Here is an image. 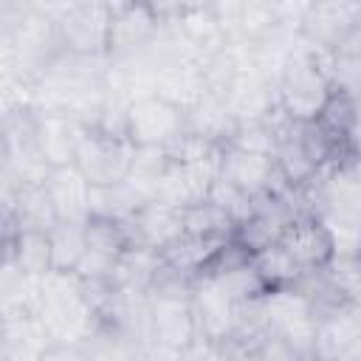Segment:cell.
Segmentation results:
<instances>
[{
	"label": "cell",
	"instance_id": "6da1fadb",
	"mask_svg": "<svg viewBox=\"0 0 361 361\" xmlns=\"http://www.w3.org/2000/svg\"><path fill=\"white\" fill-rule=\"evenodd\" d=\"M299 189L310 214L330 231L336 257L361 254V161L344 155Z\"/></svg>",
	"mask_w": 361,
	"mask_h": 361
},
{
	"label": "cell",
	"instance_id": "7a4b0ae2",
	"mask_svg": "<svg viewBox=\"0 0 361 361\" xmlns=\"http://www.w3.org/2000/svg\"><path fill=\"white\" fill-rule=\"evenodd\" d=\"M31 313L42 322L54 344H85L96 330V307L76 274L51 271L37 279Z\"/></svg>",
	"mask_w": 361,
	"mask_h": 361
},
{
	"label": "cell",
	"instance_id": "3957f363",
	"mask_svg": "<svg viewBox=\"0 0 361 361\" xmlns=\"http://www.w3.org/2000/svg\"><path fill=\"white\" fill-rule=\"evenodd\" d=\"M327 62L330 54L313 48L305 37L299 39L276 79V104L290 121H316L322 113L324 102L330 99Z\"/></svg>",
	"mask_w": 361,
	"mask_h": 361
},
{
	"label": "cell",
	"instance_id": "277c9868",
	"mask_svg": "<svg viewBox=\"0 0 361 361\" xmlns=\"http://www.w3.org/2000/svg\"><path fill=\"white\" fill-rule=\"evenodd\" d=\"M56 20L59 45L76 56H107L110 39V3H45Z\"/></svg>",
	"mask_w": 361,
	"mask_h": 361
},
{
	"label": "cell",
	"instance_id": "5b68a950",
	"mask_svg": "<svg viewBox=\"0 0 361 361\" xmlns=\"http://www.w3.org/2000/svg\"><path fill=\"white\" fill-rule=\"evenodd\" d=\"M220 180L234 186L248 200H259L265 195H282L293 189L279 172L274 155L248 152L240 147H223L220 152Z\"/></svg>",
	"mask_w": 361,
	"mask_h": 361
},
{
	"label": "cell",
	"instance_id": "8992f818",
	"mask_svg": "<svg viewBox=\"0 0 361 361\" xmlns=\"http://www.w3.org/2000/svg\"><path fill=\"white\" fill-rule=\"evenodd\" d=\"M186 133V113L161 96H144L130 104L127 138L133 147L169 149Z\"/></svg>",
	"mask_w": 361,
	"mask_h": 361
},
{
	"label": "cell",
	"instance_id": "52a82bcc",
	"mask_svg": "<svg viewBox=\"0 0 361 361\" xmlns=\"http://www.w3.org/2000/svg\"><path fill=\"white\" fill-rule=\"evenodd\" d=\"M262 313L268 333H276L288 338L302 355L313 350V336H316V313L305 293L296 288H282V290H268L262 296Z\"/></svg>",
	"mask_w": 361,
	"mask_h": 361
},
{
	"label": "cell",
	"instance_id": "ba28073f",
	"mask_svg": "<svg viewBox=\"0 0 361 361\" xmlns=\"http://www.w3.org/2000/svg\"><path fill=\"white\" fill-rule=\"evenodd\" d=\"M133 152H135V147L127 138H113L99 130H87V135L79 147L76 169L85 175V180L90 186H113L127 178Z\"/></svg>",
	"mask_w": 361,
	"mask_h": 361
},
{
	"label": "cell",
	"instance_id": "9c48e42d",
	"mask_svg": "<svg viewBox=\"0 0 361 361\" xmlns=\"http://www.w3.org/2000/svg\"><path fill=\"white\" fill-rule=\"evenodd\" d=\"M161 20L152 3H110L107 59H127L141 54L158 34Z\"/></svg>",
	"mask_w": 361,
	"mask_h": 361
},
{
	"label": "cell",
	"instance_id": "30bf717a",
	"mask_svg": "<svg viewBox=\"0 0 361 361\" xmlns=\"http://www.w3.org/2000/svg\"><path fill=\"white\" fill-rule=\"evenodd\" d=\"M358 25H361V3L324 0V3H307L299 34L313 48L333 56L336 48L347 39V34L355 31Z\"/></svg>",
	"mask_w": 361,
	"mask_h": 361
},
{
	"label": "cell",
	"instance_id": "8fae6325",
	"mask_svg": "<svg viewBox=\"0 0 361 361\" xmlns=\"http://www.w3.org/2000/svg\"><path fill=\"white\" fill-rule=\"evenodd\" d=\"M237 307L240 302L226 290L220 279L200 276L192 282V313L197 336L214 341H231L237 327Z\"/></svg>",
	"mask_w": 361,
	"mask_h": 361
},
{
	"label": "cell",
	"instance_id": "7c38bea8",
	"mask_svg": "<svg viewBox=\"0 0 361 361\" xmlns=\"http://www.w3.org/2000/svg\"><path fill=\"white\" fill-rule=\"evenodd\" d=\"M217 178H220V155L209 161H189V164L172 161L158 186L155 200L169 203L175 209H189L195 203H203L212 195Z\"/></svg>",
	"mask_w": 361,
	"mask_h": 361
},
{
	"label": "cell",
	"instance_id": "4fadbf2b",
	"mask_svg": "<svg viewBox=\"0 0 361 361\" xmlns=\"http://www.w3.org/2000/svg\"><path fill=\"white\" fill-rule=\"evenodd\" d=\"M90 127L62 113H37V144L51 169L76 166L79 147Z\"/></svg>",
	"mask_w": 361,
	"mask_h": 361
},
{
	"label": "cell",
	"instance_id": "5bb4252c",
	"mask_svg": "<svg viewBox=\"0 0 361 361\" xmlns=\"http://www.w3.org/2000/svg\"><path fill=\"white\" fill-rule=\"evenodd\" d=\"M288 257L302 268V274L310 271H324L336 259V243L330 231L316 220V217H299L288 226L282 243H279Z\"/></svg>",
	"mask_w": 361,
	"mask_h": 361
},
{
	"label": "cell",
	"instance_id": "9a60e30c",
	"mask_svg": "<svg viewBox=\"0 0 361 361\" xmlns=\"http://www.w3.org/2000/svg\"><path fill=\"white\" fill-rule=\"evenodd\" d=\"M361 344V307L344 305L316 322L313 350L319 361H341Z\"/></svg>",
	"mask_w": 361,
	"mask_h": 361
},
{
	"label": "cell",
	"instance_id": "2e32d148",
	"mask_svg": "<svg viewBox=\"0 0 361 361\" xmlns=\"http://www.w3.org/2000/svg\"><path fill=\"white\" fill-rule=\"evenodd\" d=\"M127 231H130L133 245H141V248H149V251L161 254L164 248H169L186 231L183 209H175V206L161 203V200H149L127 223Z\"/></svg>",
	"mask_w": 361,
	"mask_h": 361
},
{
	"label": "cell",
	"instance_id": "e0dca14e",
	"mask_svg": "<svg viewBox=\"0 0 361 361\" xmlns=\"http://www.w3.org/2000/svg\"><path fill=\"white\" fill-rule=\"evenodd\" d=\"M206 93V79H203V59L197 56H180L158 68L155 76V96L164 102L180 107L189 113Z\"/></svg>",
	"mask_w": 361,
	"mask_h": 361
},
{
	"label": "cell",
	"instance_id": "ac0fdd59",
	"mask_svg": "<svg viewBox=\"0 0 361 361\" xmlns=\"http://www.w3.org/2000/svg\"><path fill=\"white\" fill-rule=\"evenodd\" d=\"M51 336L31 310L3 313V358L0 361H39L51 350Z\"/></svg>",
	"mask_w": 361,
	"mask_h": 361
},
{
	"label": "cell",
	"instance_id": "d6986e66",
	"mask_svg": "<svg viewBox=\"0 0 361 361\" xmlns=\"http://www.w3.org/2000/svg\"><path fill=\"white\" fill-rule=\"evenodd\" d=\"M45 189L54 200L59 223H87L90 220V192L93 186L85 180V175L76 166H59L51 169Z\"/></svg>",
	"mask_w": 361,
	"mask_h": 361
},
{
	"label": "cell",
	"instance_id": "ffe728a7",
	"mask_svg": "<svg viewBox=\"0 0 361 361\" xmlns=\"http://www.w3.org/2000/svg\"><path fill=\"white\" fill-rule=\"evenodd\" d=\"M3 259L14 262L23 274L42 279L54 271V257H51V231H31L20 228L14 234L3 237Z\"/></svg>",
	"mask_w": 361,
	"mask_h": 361
},
{
	"label": "cell",
	"instance_id": "44dd1931",
	"mask_svg": "<svg viewBox=\"0 0 361 361\" xmlns=\"http://www.w3.org/2000/svg\"><path fill=\"white\" fill-rule=\"evenodd\" d=\"M186 130L217 147H226L237 130V118L231 116L228 102L223 96L203 93V99L186 113Z\"/></svg>",
	"mask_w": 361,
	"mask_h": 361
},
{
	"label": "cell",
	"instance_id": "7402d4cb",
	"mask_svg": "<svg viewBox=\"0 0 361 361\" xmlns=\"http://www.w3.org/2000/svg\"><path fill=\"white\" fill-rule=\"evenodd\" d=\"M220 245L223 243H212V240H203V237H195V234L183 231L169 248L161 251V262L166 268H172L175 274L195 282L206 271V265L212 262V257L217 254Z\"/></svg>",
	"mask_w": 361,
	"mask_h": 361
},
{
	"label": "cell",
	"instance_id": "603a6c76",
	"mask_svg": "<svg viewBox=\"0 0 361 361\" xmlns=\"http://www.w3.org/2000/svg\"><path fill=\"white\" fill-rule=\"evenodd\" d=\"M144 203H149V200H144L127 180L113 183V186H93V192H90V220L130 223Z\"/></svg>",
	"mask_w": 361,
	"mask_h": 361
},
{
	"label": "cell",
	"instance_id": "cb8c5ba5",
	"mask_svg": "<svg viewBox=\"0 0 361 361\" xmlns=\"http://www.w3.org/2000/svg\"><path fill=\"white\" fill-rule=\"evenodd\" d=\"M161 271V254L141 248V245H130L116 268H113V285L124 288V290H138V293H149L155 276Z\"/></svg>",
	"mask_w": 361,
	"mask_h": 361
},
{
	"label": "cell",
	"instance_id": "d4e9b609",
	"mask_svg": "<svg viewBox=\"0 0 361 361\" xmlns=\"http://www.w3.org/2000/svg\"><path fill=\"white\" fill-rule=\"evenodd\" d=\"M169 152L166 149H158V147H135L133 152V164H130V172H127V183L144 197V200H155L158 195V186L169 169Z\"/></svg>",
	"mask_w": 361,
	"mask_h": 361
},
{
	"label": "cell",
	"instance_id": "484cf974",
	"mask_svg": "<svg viewBox=\"0 0 361 361\" xmlns=\"http://www.w3.org/2000/svg\"><path fill=\"white\" fill-rule=\"evenodd\" d=\"M183 226H186L189 234L212 240V243H228L237 231V223L209 197L203 203H195V206L183 209Z\"/></svg>",
	"mask_w": 361,
	"mask_h": 361
},
{
	"label": "cell",
	"instance_id": "4316f807",
	"mask_svg": "<svg viewBox=\"0 0 361 361\" xmlns=\"http://www.w3.org/2000/svg\"><path fill=\"white\" fill-rule=\"evenodd\" d=\"M251 268L265 285V290H282V288H296L302 279V268L288 257V251L276 243L259 254L251 257Z\"/></svg>",
	"mask_w": 361,
	"mask_h": 361
},
{
	"label": "cell",
	"instance_id": "83f0119b",
	"mask_svg": "<svg viewBox=\"0 0 361 361\" xmlns=\"http://www.w3.org/2000/svg\"><path fill=\"white\" fill-rule=\"evenodd\" d=\"M85 223H56L51 228V257L54 271L73 274L85 257Z\"/></svg>",
	"mask_w": 361,
	"mask_h": 361
},
{
	"label": "cell",
	"instance_id": "f1b7e54d",
	"mask_svg": "<svg viewBox=\"0 0 361 361\" xmlns=\"http://www.w3.org/2000/svg\"><path fill=\"white\" fill-rule=\"evenodd\" d=\"M34 293H37V279L23 274L14 262L3 259V268H0V313L31 310Z\"/></svg>",
	"mask_w": 361,
	"mask_h": 361
},
{
	"label": "cell",
	"instance_id": "f546056e",
	"mask_svg": "<svg viewBox=\"0 0 361 361\" xmlns=\"http://www.w3.org/2000/svg\"><path fill=\"white\" fill-rule=\"evenodd\" d=\"M327 79L333 93L361 107V56H330Z\"/></svg>",
	"mask_w": 361,
	"mask_h": 361
},
{
	"label": "cell",
	"instance_id": "4dcf8cb0",
	"mask_svg": "<svg viewBox=\"0 0 361 361\" xmlns=\"http://www.w3.org/2000/svg\"><path fill=\"white\" fill-rule=\"evenodd\" d=\"M358 113H361V107H355L353 102H347L344 96H338V93L330 90V99L324 102V107H322V113L316 116V121H319L330 135H336L338 141L347 144V133H350V127H353V121H355Z\"/></svg>",
	"mask_w": 361,
	"mask_h": 361
},
{
	"label": "cell",
	"instance_id": "1f68e13d",
	"mask_svg": "<svg viewBox=\"0 0 361 361\" xmlns=\"http://www.w3.org/2000/svg\"><path fill=\"white\" fill-rule=\"evenodd\" d=\"M327 271L336 279V285L341 288V293L353 305L361 307V254H355V257H336Z\"/></svg>",
	"mask_w": 361,
	"mask_h": 361
},
{
	"label": "cell",
	"instance_id": "d6a6232c",
	"mask_svg": "<svg viewBox=\"0 0 361 361\" xmlns=\"http://www.w3.org/2000/svg\"><path fill=\"white\" fill-rule=\"evenodd\" d=\"M180 361H234V350H231L228 341H214V338L195 336L180 350Z\"/></svg>",
	"mask_w": 361,
	"mask_h": 361
},
{
	"label": "cell",
	"instance_id": "836d02e7",
	"mask_svg": "<svg viewBox=\"0 0 361 361\" xmlns=\"http://www.w3.org/2000/svg\"><path fill=\"white\" fill-rule=\"evenodd\" d=\"M39 361H90V353L85 344H51Z\"/></svg>",
	"mask_w": 361,
	"mask_h": 361
},
{
	"label": "cell",
	"instance_id": "e575fe53",
	"mask_svg": "<svg viewBox=\"0 0 361 361\" xmlns=\"http://www.w3.org/2000/svg\"><path fill=\"white\" fill-rule=\"evenodd\" d=\"M135 361H180V350H172L164 344H149Z\"/></svg>",
	"mask_w": 361,
	"mask_h": 361
},
{
	"label": "cell",
	"instance_id": "d590c367",
	"mask_svg": "<svg viewBox=\"0 0 361 361\" xmlns=\"http://www.w3.org/2000/svg\"><path fill=\"white\" fill-rule=\"evenodd\" d=\"M333 56H361V25H358L355 31L347 34V39L336 48Z\"/></svg>",
	"mask_w": 361,
	"mask_h": 361
},
{
	"label": "cell",
	"instance_id": "8d00e7d4",
	"mask_svg": "<svg viewBox=\"0 0 361 361\" xmlns=\"http://www.w3.org/2000/svg\"><path fill=\"white\" fill-rule=\"evenodd\" d=\"M347 149H350V155H355L361 161V113L355 116V121L347 133Z\"/></svg>",
	"mask_w": 361,
	"mask_h": 361
},
{
	"label": "cell",
	"instance_id": "74e56055",
	"mask_svg": "<svg viewBox=\"0 0 361 361\" xmlns=\"http://www.w3.org/2000/svg\"><path fill=\"white\" fill-rule=\"evenodd\" d=\"M341 361H361V344H358V347H355V350H353L347 358H341Z\"/></svg>",
	"mask_w": 361,
	"mask_h": 361
},
{
	"label": "cell",
	"instance_id": "f35d334b",
	"mask_svg": "<svg viewBox=\"0 0 361 361\" xmlns=\"http://www.w3.org/2000/svg\"><path fill=\"white\" fill-rule=\"evenodd\" d=\"M302 361H319V358H316V355H310V353H307V355H302Z\"/></svg>",
	"mask_w": 361,
	"mask_h": 361
}]
</instances>
